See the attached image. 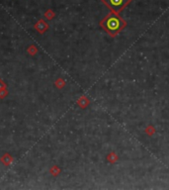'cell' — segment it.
<instances>
[{
    "label": "cell",
    "mask_w": 169,
    "mask_h": 190,
    "mask_svg": "<svg viewBox=\"0 0 169 190\" xmlns=\"http://www.w3.org/2000/svg\"><path fill=\"white\" fill-rule=\"evenodd\" d=\"M102 25L107 30L110 34H116L118 31H120L123 27V21L118 18L116 15H109L107 18H106Z\"/></svg>",
    "instance_id": "obj_1"
},
{
    "label": "cell",
    "mask_w": 169,
    "mask_h": 190,
    "mask_svg": "<svg viewBox=\"0 0 169 190\" xmlns=\"http://www.w3.org/2000/svg\"><path fill=\"white\" fill-rule=\"evenodd\" d=\"M129 1V0H104V2L107 4L110 8L116 12L122 10V8H123Z\"/></svg>",
    "instance_id": "obj_2"
}]
</instances>
